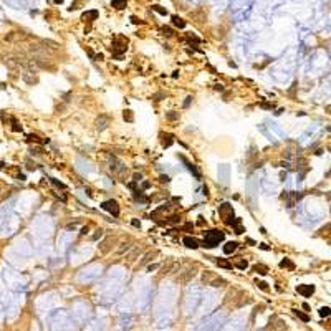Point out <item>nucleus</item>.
I'll use <instances>...</instances> for the list:
<instances>
[{
  "instance_id": "1",
  "label": "nucleus",
  "mask_w": 331,
  "mask_h": 331,
  "mask_svg": "<svg viewBox=\"0 0 331 331\" xmlns=\"http://www.w3.org/2000/svg\"><path fill=\"white\" fill-rule=\"evenodd\" d=\"M224 240V232L220 230H210L205 234V237H204V247H207V248H214L215 245H219V242H222Z\"/></svg>"
},
{
  "instance_id": "2",
  "label": "nucleus",
  "mask_w": 331,
  "mask_h": 331,
  "mask_svg": "<svg viewBox=\"0 0 331 331\" xmlns=\"http://www.w3.org/2000/svg\"><path fill=\"white\" fill-rule=\"evenodd\" d=\"M103 207L104 210H108L109 214H113L114 217H118L119 215V207H118V202L116 200H106V202H103Z\"/></svg>"
},
{
  "instance_id": "3",
  "label": "nucleus",
  "mask_w": 331,
  "mask_h": 331,
  "mask_svg": "<svg viewBox=\"0 0 331 331\" xmlns=\"http://www.w3.org/2000/svg\"><path fill=\"white\" fill-rule=\"evenodd\" d=\"M219 214H220L222 217L225 219V222H227V219H230L232 215H234L232 205H230V204H224V205H220V207H219Z\"/></svg>"
},
{
  "instance_id": "4",
  "label": "nucleus",
  "mask_w": 331,
  "mask_h": 331,
  "mask_svg": "<svg viewBox=\"0 0 331 331\" xmlns=\"http://www.w3.org/2000/svg\"><path fill=\"white\" fill-rule=\"evenodd\" d=\"M296 292L303 296H311L313 292H315V285H300L298 288H296Z\"/></svg>"
},
{
  "instance_id": "5",
  "label": "nucleus",
  "mask_w": 331,
  "mask_h": 331,
  "mask_svg": "<svg viewBox=\"0 0 331 331\" xmlns=\"http://www.w3.org/2000/svg\"><path fill=\"white\" fill-rule=\"evenodd\" d=\"M182 242H184V245L187 247V248H199V242H197L196 239H192V237H184V240H182Z\"/></svg>"
},
{
  "instance_id": "6",
  "label": "nucleus",
  "mask_w": 331,
  "mask_h": 331,
  "mask_svg": "<svg viewBox=\"0 0 331 331\" xmlns=\"http://www.w3.org/2000/svg\"><path fill=\"white\" fill-rule=\"evenodd\" d=\"M235 250H237V242H227L224 247V253H227V255H230V253H234Z\"/></svg>"
},
{
  "instance_id": "7",
  "label": "nucleus",
  "mask_w": 331,
  "mask_h": 331,
  "mask_svg": "<svg viewBox=\"0 0 331 331\" xmlns=\"http://www.w3.org/2000/svg\"><path fill=\"white\" fill-rule=\"evenodd\" d=\"M172 143H174V138H172L171 134L164 136V139H162V146H164V147H169V146H171Z\"/></svg>"
},
{
  "instance_id": "8",
  "label": "nucleus",
  "mask_w": 331,
  "mask_h": 331,
  "mask_svg": "<svg viewBox=\"0 0 331 331\" xmlns=\"http://www.w3.org/2000/svg\"><path fill=\"white\" fill-rule=\"evenodd\" d=\"M123 118H124L128 123H132V119H134V116H132V111L131 109H124V113H123Z\"/></svg>"
},
{
  "instance_id": "9",
  "label": "nucleus",
  "mask_w": 331,
  "mask_h": 331,
  "mask_svg": "<svg viewBox=\"0 0 331 331\" xmlns=\"http://www.w3.org/2000/svg\"><path fill=\"white\" fill-rule=\"evenodd\" d=\"M172 23H174L176 27H179V28H184V27H185V22L182 20V18H179V17L172 18Z\"/></svg>"
},
{
  "instance_id": "10",
  "label": "nucleus",
  "mask_w": 331,
  "mask_h": 331,
  "mask_svg": "<svg viewBox=\"0 0 331 331\" xmlns=\"http://www.w3.org/2000/svg\"><path fill=\"white\" fill-rule=\"evenodd\" d=\"M280 267H281V268H288V270H293V268H295V267H293V263H292V262H290V260H288V258H285V260H281V263H280Z\"/></svg>"
},
{
  "instance_id": "11",
  "label": "nucleus",
  "mask_w": 331,
  "mask_h": 331,
  "mask_svg": "<svg viewBox=\"0 0 331 331\" xmlns=\"http://www.w3.org/2000/svg\"><path fill=\"white\" fill-rule=\"evenodd\" d=\"M217 265H219V267H222V268H232V263H230V262H227V260H224V258H219Z\"/></svg>"
},
{
  "instance_id": "12",
  "label": "nucleus",
  "mask_w": 331,
  "mask_h": 331,
  "mask_svg": "<svg viewBox=\"0 0 331 331\" xmlns=\"http://www.w3.org/2000/svg\"><path fill=\"white\" fill-rule=\"evenodd\" d=\"M111 5H113L114 8H123V7H126V0H113Z\"/></svg>"
},
{
  "instance_id": "13",
  "label": "nucleus",
  "mask_w": 331,
  "mask_h": 331,
  "mask_svg": "<svg viewBox=\"0 0 331 331\" xmlns=\"http://www.w3.org/2000/svg\"><path fill=\"white\" fill-rule=\"evenodd\" d=\"M320 316H331V308H321Z\"/></svg>"
},
{
  "instance_id": "14",
  "label": "nucleus",
  "mask_w": 331,
  "mask_h": 331,
  "mask_svg": "<svg viewBox=\"0 0 331 331\" xmlns=\"http://www.w3.org/2000/svg\"><path fill=\"white\" fill-rule=\"evenodd\" d=\"M235 267L240 268V270H245V268L248 267V263H247L245 260H242V262H237V263H235Z\"/></svg>"
},
{
  "instance_id": "15",
  "label": "nucleus",
  "mask_w": 331,
  "mask_h": 331,
  "mask_svg": "<svg viewBox=\"0 0 331 331\" xmlns=\"http://www.w3.org/2000/svg\"><path fill=\"white\" fill-rule=\"evenodd\" d=\"M152 8H154V10H157V12H159L161 15H167V10H166V8H162V7H161V5H154Z\"/></svg>"
},
{
  "instance_id": "16",
  "label": "nucleus",
  "mask_w": 331,
  "mask_h": 331,
  "mask_svg": "<svg viewBox=\"0 0 331 331\" xmlns=\"http://www.w3.org/2000/svg\"><path fill=\"white\" fill-rule=\"evenodd\" d=\"M255 271H258L260 275H265V273H267V268L262 267V265H257V267H255Z\"/></svg>"
},
{
  "instance_id": "17",
  "label": "nucleus",
  "mask_w": 331,
  "mask_h": 331,
  "mask_svg": "<svg viewBox=\"0 0 331 331\" xmlns=\"http://www.w3.org/2000/svg\"><path fill=\"white\" fill-rule=\"evenodd\" d=\"M295 315H296V316H300V318H301L303 321H310V318L306 316V315H303L301 311H298V310H295Z\"/></svg>"
},
{
  "instance_id": "18",
  "label": "nucleus",
  "mask_w": 331,
  "mask_h": 331,
  "mask_svg": "<svg viewBox=\"0 0 331 331\" xmlns=\"http://www.w3.org/2000/svg\"><path fill=\"white\" fill-rule=\"evenodd\" d=\"M258 286H260L262 290H263V292H268V286H267V283H265V281H260Z\"/></svg>"
},
{
  "instance_id": "19",
  "label": "nucleus",
  "mask_w": 331,
  "mask_h": 331,
  "mask_svg": "<svg viewBox=\"0 0 331 331\" xmlns=\"http://www.w3.org/2000/svg\"><path fill=\"white\" fill-rule=\"evenodd\" d=\"M260 248H263V250H270V247H268L267 243H260Z\"/></svg>"
},
{
  "instance_id": "20",
  "label": "nucleus",
  "mask_w": 331,
  "mask_h": 331,
  "mask_svg": "<svg viewBox=\"0 0 331 331\" xmlns=\"http://www.w3.org/2000/svg\"><path fill=\"white\" fill-rule=\"evenodd\" d=\"M167 118H169V119H177L179 114H167Z\"/></svg>"
},
{
  "instance_id": "21",
  "label": "nucleus",
  "mask_w": 331,
  "mask_h": 331,
  "mask_svg": "<svg viewBox=\"0 0 331 331\" xmlns=\"http://www.w3.org/2000/svg\"><path fill=\"white\" fill-rule=\"evenodd\" d=\"M132 225H134V227H139V225H141V224H139L138 220H132Z\"/></svg>"
}]
</instances>
